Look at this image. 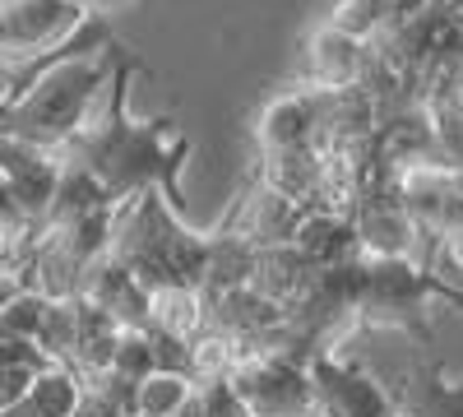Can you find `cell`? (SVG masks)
<instances>
[{
  "label": "cell",
  "mask_w": 463,
  "mask_h": 417,
  "mask_svg": "<svg viewBox=\"0 0 463 417\" xmlns=\"http://www.w3.org/2000/svg\"><path fill=\"white\" fill-rule=\"evenodd\" d=\"M135 74H139L135 56L116 61L93 117L61 154L74 158L80 167H89L111 204H121L139 191H158L176 204V176L190 158V139L176 130L172 117H158V121L130 117V80Z\"/></svg>",
  "instance_id": "cell-1"
},
{
  "label": "cell",
  "mask_w": 463,
  "mask_h": 417,
  "mask_svg": "<svg viewBox=\"0 0 463 417\" xmlns=\"http://www.w3.org/2000/svg\"><path fill=\"white\" fill-rule=\"evenodd\" d=\"M121 56H126L121 47H107L98 56H65L47 65L19 98L0 107V135L37 148H65L93 117Z\"/></svg>",
  "instance_id": "cell-2"
},
{
  "label": "cell",
  "mask_w": 463,
  "mask_h": 417,
  "mask_svg": "<svg viewBox=\"0 0 463 417\" xmlns=\"http://www.w3.org/2000/svg\"><path fill=\"white\" fill-rule=\"evenodd\" d=\"M306 381H311L316 417H394L384 381L343 348L306 357Z\"/></svg>",
  "instance_id": "cell-3"
},
{
  "label": "cell",
  "mask_w": 463,
  "mask_h": 417,
  "mask_svg": "<svg viewBox=\"0 0 463 417\" xmlns=\"http://www.w3.org/2000/svg\"><path fill=\"white\" fill-rule=\"evenodd\" d=\"M227 385L241 394L250 417H316L306 362L288 353H246L227 371Z\"/></svg>",
  "instance_id": "cell-4"
},
{
  "label": "cell",
  "mask_w": 463,
  "mask_h": 417,
  "mask_svg": "<svg viewBox=\"0 0 463 417\" xmlns=\"http://www.w3.org/2000/svg\"><path fill=\"white\" fill-rule=\"evenodd\" d=\"M84 14L74 0H0V61H33L65 47Z\"/></svg>",
  "instance_id": "cell-5"
},
{
  "label": "cell",
  "mask_w": 463,
  "mask_h": 417,
  "mask_svg": "<svg viewBox=\"0 0 463 417\" xmlns=\"http://www.w3.org/2000/svg\"><path fill=\"white\" fill-rule=\"evenodd\" d=\"M399 204L412 218L417 237L445 242L454 227H463V172L440 163L399 172Z\"/></svg>",
  "instance_id": "cell-6"
},
{
  "label": "cell",
  "mask_w": 463,
  "mask_h": 417,
  "mask_svg": "<svg viewBox=\"0 0 463 417\" xmlns=\"http://www.w3.org/2000/svg\"><path fill=\"white\" fill-rule=\"evenodd\" d=\"M56 176H61V148H37V144H19L0 135V191H5L10 209L28 227L47 218Z\"/></svg>",
  "instance_id": "cell-7"
},
{
  "label": "cell",
  "mask_w": 463,
  "mask_h": 417,
  "mask_svg": "<svg viewBox=\"0 0 463 417\" xmlns=\"http://www.w3.org/2000/svg\"><path fill=\"white\" fill-rule=\"evenodd\" d=\"M384 390L403 417H463V381H454L427 348H417V357L394 381H384Z\"/></svg>",
  "instance_id": "cell-8"
},
{
  "label": "cell",
  "mask_w": 463,
  "mask_h": 417,
  "mask_svg": "<svg viewBox=\"0 0 463 417\" xmlns=\"http://www.w3.org/2000/svg\"><path fill=\"white\" fill-rule=\"evenodd\" d=\"M371 70V47L347 37L329 24H320L306 43V89L320 93H343V89H362Z\"/></svg>",
  "instance_id": "cell-9"
},
{
  "label": "cell",
  "mask_w": 463,
  "mask_h": 417,
  "mask_svg": "<svg viewBox=\"0 0 463 417\" xmlns=\"http://www.w3.org/2000/svg\"><path fill=\"white\" fill-rule=\"evenodd\" d=\"M288 246H292L306 264H316V270H334V264L362 260L353 218H347L343 209H325V204L297 209L292 232H288Z\"/></svg>",
  "instance_id": "cell-10"
},
{
  "label": "cell",
  "mask_w": 463,
  "mask_h": 417,
  "mask_svg": "<svg viewBox=\"0 0 463 417\" xmlns=\"http://www.w3.org/2000/svg\"><path fill=\"white\" fill-rule=\"evenodd\" d=\"M80 297L89 301L93 311H102L116 329H144V320H148V288L111 255H102L89 270Z\"/></svg>",
  "instance_id": "cell-11"
},
{
  "label": "cell",
  "mask_w": 463,
  "mask_h": 417,
  "mask_svg": "<svg viewBox=\"0 0 463 417\" xmlns=\"http://www.w3.org/2000/svg\"><path fill=\"white\" fill-rule=\"evenodd\" d=\"M316 130H320V93L316 89H288L279 98H269L260 121H255L260 154L316 144Z\"/></svg>",
  "instance_id": "cell-12"
},
{
  "label": "cell",
  "mask_w": 463,
  "mask_h": 417,
  "mask_svg": "<svg viewBox=\"0 0 463 417\" xmlns=\"http://www.w3.org/2000/svg\"><path fill=\"white\" fill-rule=\"evenodd\" d=\"M204 325H209V311H204V297L195 288L163 283V288L148 292V320H144V329L172 338V344H190Z\"/></svg>",
  "instance_id": "cell-13"
},
{
  "label": "cell",
  "mask_w": 463,
  "mask_h": 417,
  "mask_svg": "<svg viewBox=\"0 0 463 417\" xmlns=\"http://www.w3.org/2000/svg\"><path fill=\"white\" fill-rule=\"evenodd\" d=\"M311 279H316V264H306L292 246H264L255 255V270H250V288L283 311L311 288Z\"/></svg>",
  "instance_id": "cell-14"
},
{
  "label": "cell",
  "mask_w": 463,
  "mask_h": 417,
  "mask_svg": "<svg viewBox=\"0 0 463 417\" xmlns=\"http://www.w3.org/2000/svg\"><path fill=\"white\" fill-rule=\"evenodd\" d=\"M190 394H195V381L185 371H153L135 385V412L130 417H172Z\"/></svg>",
  "instance_id": "cell-15"
},
{
  "label": "cell",
  "mask_w": 463,
  "mask_h": 417,
  "mask_svg": "<svg viewBox=\"0 0 463 417\" xmlns=\"http://www.w3.org/2000/svg\"><path fill=\"white\" fill-rule=\"evenodd\" d=\"M394 19H399V14H394V0H338L334 14H329L325 24L371 47L375 37H380L384 28H390Z\"/></svg>",
  "instance_id": "cell-16"
},
{
  "label": "cell",
  "mask_w": 463,
  "mask_h": 417,
  "mask_svg": "<svg viewBox=\"0 0 463 417\" xmlns=\"http://www.w3.org/2000/svg\"><path fill=\"white\" fill-rule=\"evenodd\" d=\"M47 316V297L43 292H14L5 307H0V344H33L37 348V329H43Z\"/></svg>",
  "instance_id": "cell-17"
},
{
  "label": "cell",
  "mask_w": 463,
  "mask_h": 417,
  "mask_svg": "<svg viewBox=\"0 0 463 417\" xmlns=\"http://www.w3.org/2000/svg\"><path fill=\"white\" fill-rule=\"evenodd\" d=\"M195 394H200V412L204 417H250V408L241 403V394L232 390L227 381H204V385H195Z\"/></svg>",
  "instance_id": "cell-18"
},
{
  "label": "cell",
  "mask_w": 463,
  "mask_h": 417,
  "mask_svg": "<svg viewBox=\"0 0 463 417\" xmlns=\"http://www.w3.org/2000/svg\"><path fill=\"white\" fill-rule=\"evenodd\" d=\"M436 163L463 172V111L436 126Z\"/></svg>",
  "instance_id": "cell-19"
},
{
  "label": "cell",
  "mask_w": 463,
  "mask_h": 417,
  "mask_svg": "<svg viewBox=\"0 0 463 417\" xmlns=\"http://www.w3.org/2000/svg\"><path fill=\"white\" fill-rule=\"evenodd\" d=\"M28 232H33V227H24V223H10V218H0V270H19L24 246H28Z\"/></svg>",
  "instance_id": "cell-20"
},
{
  "label": "cell",
  "mask_w": 463,
  "mask_h": 417,
  "mask_svg": "<svg viewBox=\"0 0 463 417\" xmlns=\"http://www.w3.org/2000/svg\"><path fill=\"white\" fill-rule=\"evenodd\" d=\"M74 417H126L121 408H111L98 390H89L84 385V394H80V408H74Z\"/></svg>",
  "instance_id": "cell-21"
},
{
  "label": "cell",
  "mask_w": 463,
  "mask_h": 417,
  "mask_svg": "<svg viewBox=\"0 0 463 417\" xmlns=\"http://www.w3.org/2000/svg\"><path fill=\"white\" fill-rule=\"evenodd\" d=\"M440 246H445V255H449V264H454V270H463V227H454V232H449Z\"/></svg>",
  "instance_id": "cell-22"
},
{
  "label": "cell",
  "mask_w": 463,
  "mask_h": 417,
  "mask_svg": "<svg viewBox=\"0 0 463 417\" xmlns=\"http://www.w3.org/2000/svg\"><path fill=\"white\" fill-rule=\"evenodd\" d=\"M431 5H440V0H394V14L408 19V14H421V10H431Z\"/></svg>",
  "instance_id": "cell-23"
},
{
  "label": "cell",
  "mask_w": 463,
  "mask_h": 417,
  "mask_svg": "<svg viewBox=\"0 0 463 417\" xmlns=\"http://www.w3.org/2000/svg\"><path fill=\"white\" fill-rule=\"evenodd\" d=\"M172 417H204V412H200V394H190V399H185V403H181Z\"/></svg>",
  "instance_id": "cell-24"
},
{
  "label": "cell",
  "mask_w": 463,
  "mask_h": 417,
  "mask_svg": "<svg viewBox=\"0 0 463 417\" xmlns=\"http://www.w3.org/2000/svg\"><path fill=\"white\" fill-rule=\"evenodd\" d=\"M74 5H84L89 14H102L107 5H121V0H74Z\"/></svg>",
  "instance_id": "cell-25"
},
{
  "label": "cell",
  "mask_w": 463,
  "mask_h": 417,
  "mask_svg": "<svg viewBox=\"0 0 463 417\" xmlns=\"http://www.w3.org/2000/svg\"><path fill=\"white\" fill-rule=\"evenodd\" d=\"M394 417H403V412H394Z\"/></svg>",
  "instance_id": "cell-26"
}]
</instances>
